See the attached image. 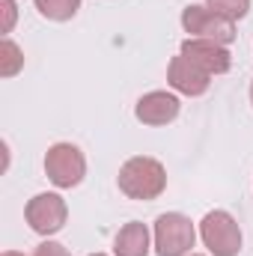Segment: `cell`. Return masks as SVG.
<instances>
[{"label":"cell","mask_w":253,"mask_h":256,"mask_svg":"<svg viewBox=\"0 0 253 256\" xmlns=\"http://www.w3.org/2000/svg\"><path fill=\"white\" fill-rule=\"evenodd\" d=\"M116 185H120V191L126 194L128 200L149 202V200H158L167 191V170H164V164L158 158L134 155L120 167Z\"/></svg>","instance_id":"obj_1"},{"label":"cell","mask_w":253,"mask_h":256,"mask_svg":"<svg viewBox=\"0 0 253 256\" xmlns=\"http://www.w3.org/2000/svg\"><path fill=\"white\" fill-rule=\"evenodd\" d=\"M200 238L212 256H238L242 250V226L224 208H214L200 220Z\"/></svg>","instance_id":"obj_2"},{"label":"cell","mask_w":253,"mask_h":256,"mask_svg":"<svg viewBox=\"0 0 253 256\" xmlns=\"http://www.w3.org/2000/svg\"><path fill=\"white\" fill-rule=\"evenodd\" d=\"M196 242V230L182 212L158 214L155 220V254L158 256H188Z\"/></svg>","instance_id":"obj_3"},{"label":"cell","mask_w":253,"mask_h":256,"mask_svg":"<svg viewBox=\"0 0 253 256\" xmlns=\"http://www.w3.org/2000/svg\"><path fill=\"white\" fill-rule=\"evenodd\" d=\"M45 173L57 188H78L86 176V158L74 143H54L45 152Z\"/></svg>","instance_id":"obj_4"},{"label":"cell","mask_w":253,"mask_h":256,"mask_svg":"<svg viewBox=\"0 0 253 256\" xmlns=\"http://www.w3.org/2000/svg\"><path fill=\"white\" fill-rule=\"evenodd\" d=\"M182 27L185 33H190V39H212L220 45H230L236 39V24L214 15L208 6H200V3H190L182 9Z\"/></svg>","instance_id":"obj_5"},{"label":"cell","mask_w":253,"mask_h":256,"mask_svg":"<svg viewBox=\"0 0 253 256\" xmlns=\"http://www.w3.org/2000/svg\"><path fill=\"white\" fill-rule=\"evenodd\" d=\"M24 218L36 236H57L68 220V206L60 194H36L24 206Z\"/></svg>","instance_id":"obj_6"},{"label":"cell","mask_w":253,"mask_h":256,"mask_svg":"<svg viewBox=\"0 0 253 256\" xmlns=\"http://www.w3.org/2000/svg\"><path fill=\"white\" fill-rule=\"evenodd\" d=\"M179 110H182V102H179L173 92H167V90H152V92L140 96L137 104H134L137 122L152 126V128L173 122V120L179 116Z\"/></svg>","instance_id":"obj_7"},{"label":"cell","mask_w":253,"mask_h":256,"mask_svg":"<svg viewBox=\"0 0 253 256\" xmlns=\"http://www.w3.org/2000/svg\"><path fill=\"white\" fill-rule=\"evenodd\" d=\"M194 66H200L206 74H226L230 66H232V57L226 51V45L220 42H212V39H185L182 42V51Z\"/></svg>","instance_id":"obj_8"},{"label":"cell","mask_w":253,"mask_h":256,"mask_svg":"<svg viewBox=\"0 0 253 256\" xmlns=\"http://www.w3.org/2000/svg\"><path fill=\"white\" fill-rule=\"evenodd\" d=\"M167 84H170L176 92L196 98V96L208 92V86H212V74H206L200 66H194L185 54H179V57H173L170 66H167Z\"/></svg>","instance_id":"obj_9"},{"label":"cell","mask_w":253,"mask_h":256,"mask_svg":"<svg viewBox=\"0 0 253 256\" xmlns=\"http://www.w3.org/2000/svg\"><path fill=\"white\" fill-rule=\"evenodd\" d=\"M149 248V226L140 220L126 224L114 238V256H146Z\"/></svg>","instance_id":"obj_10"},{"label":"cell","mask_w":253,"mask_h":256,"mask_svg":"<svg viewBox=\"0 0 253 256\" xmlns=\"http://www.w3.org/2000/svg\"><path fill=\"white\" fill-rule=\"evenodd\" d=\"M33 6H36L39 15L48 18V21H68V18L78 15L80 0H33Z\"/></svg>","instance_id":"obj_11"},{"label":"cell","mask_w":253,"mask_h":256,"mask_svg":"<svg viewBox=\"0 0 253 256\" xmlns=\"http://www.w3.org/2000/svg\"><path fill=\"white\" fill-rule=\"evenodd\" d=\"M21 68H24V51L9 36H3V42H0V78H15Z\"/></svg>","instance_id":"obj_12"},{"label":"cell","mask_w":253,"mask_h":256,"mask_svg":"<svg viewBox=\"0 0 253 256\" xmlns=\"http://www.w3.org/2000/svg\"><path fill=\"white\" fill-rule=\"evenodd\" d=\"M206 6L226 21H238L250 12V0H206Z\"/></svg>","instance_id":"obj_13"},{"label":"cell","mask_w":253,"mask_h":256,"mask_svg":"<svg viewBox=\"0 0 253 256\" xmlns=\"http://www.w3.org/2000/svg\"><path fill=\"white\" fill-rule=\"evenodd\" d=\"M0 12H3V24H0V33L9 36L12 27H15V18H18V6L15 0H0Z\"/></svg>","instance_id":"obj_14"},{"label":"cell","mask_w":253,"mask_h":256,"mask_svg":"<svg viewBox=\"0 0 253 256\" xmlns=\"http://www.w3.org/2000/svg\"><path fill=\"white\" fill-rule=\"evenodd\" d=\"M33 256H72V254H68V248L60 244V242H42V244L33 250Z\"/></svg>","instance_id":"obj_15"},{"label":"cell","mask_w":253,"mask_h":256,"mask_svg":"<svg viewBox=\"0 0 253 256\" xmlns=\"http://www.w3.org/2000/svg\"><path fill=\"white\" fill-rule=\"evenodd\" d=\"M3 256H24V254H18V250H3Z\"/></svg>","instance_id":"obj_16"},{"label":"cell","mask_w":253,"mask_h":256,"mask_svg":"<svg viewBox=\"0 0 253 256\" xmlns=\"http://www.w3.org/2000/svg\"><path fill=\"white\" fill-rule=\"evenodd\" d=\"M250 104H253V80H250Z\"/></svg>","instance_id":"obj_17"},{"label":"cell","mask_w":253,"mask_h":256,"mask_svg":"<svg viewBox=\"0 0 253 256\" xmlns=\"http://www.w3.org/2000/svg\"><path fill=\"white\" fill-rule=\"evenodd\" d=\"M90 256H108V254H90Z\"/></svg>","instance_id":"obj_18"},{"label":"cell","mask_w":253,"mask_h":256,"mask_svg":"<svg viewBox=\"0 0 253 256\" xmlns=\"http://www.w3.org/2000/svg\"><path fill=\"white\" fill-rule=\"evenodd\" d=\"M190 256H202V254H190Z\"/></svg>","instance_id":"obj_19"}]
</instances>
